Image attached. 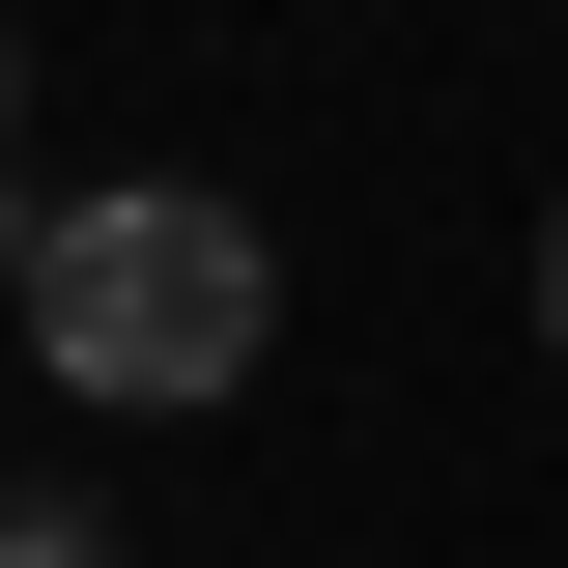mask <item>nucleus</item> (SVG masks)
<instances>
[{"label":"nucleus","instance_id":"nucleus-1","mask_svg":"<svg viewBox=\"0 0 568 568\" xmlns=\"http://www.w3.org/2000/svg\"><path fill=\"white\" fill-rule=\"evenodd\" d=\"M0 313H29L58 398H142V426H200V398H256V369H284V256H256V200H200V171L0 200Z\"/></svg>","mask_w":568,"mask_h":568},{"label":"nucleus","instance_id":"nucleus-2","mask_svg":"<svg viewBox=\"0 0 568 568\" xmlns=\"http://www.w3.org/2000/svg\"><path fill=\"white\" fill-rule=\"evenodd\" d=\"M0 568H114V511L85 484H0Z\"/></svg>","mask_w":568,"mask_h":568},{"label":"nucleus","instance_id":"nucleus-3","mask_svg":"<svg viewBox=\"0 0 568 568\" xmlns=\"http://www.w3.org/2000/svg\"><path fill=\"white\" fill-rule=\"evenodd\" d=\"M540 369H568V200H540Z\"/></svg>","mask_w":568,"mask_h":568},{"label":"nucleus","instance_id":"nucleus-4","mask_svg":"<svg viewBox=\"0 0 568 568\" xmlns=\"http://www.w3.org/2000/svg\"><path fill=\"white\" fill-rule=\"evenodd\" d=\"M0 142H29V29H0Z\"/></svg>","mask_w":568,"mask_h":568},{"label":"nucleus","instance_id":"nucleus-5","mask_svg":"<svg viewBox=\"0 0 568 568\" xmlns=\"http://www.w3.org/2000/svg\"><path fill=\"white\" fill-rule=\"evenodd\" d=\"M0 342H29V313H0Z\"/></svg>","mask_w":568,"mask_h":568}]
</instances>
